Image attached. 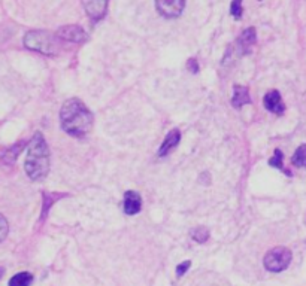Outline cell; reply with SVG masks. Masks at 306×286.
<instances>
[{
  "mask_svg": "<svg viewBox=\"0 0 306 286\" xmlns=\"http://www.w3.org/2000/svg\"><path fill=\"white\" fill-rule=\"evenodd\" d=\"M94 116L88 108L78 99H69L63 103L60 111L61 128L75 137L87 136L93 128Z\"/></svg>",
  "mask_w": 306,
  "mask_h": 286,
  "instance_id": "6da1fadb",
  "label": "cell"
},
{
  "mask_svg": "<svg viewBox=\"0 0 306 286\" xmlns=\"http://www.w3.org/2000/svg\"><path fill=\"white\" fill-rule=\"evenodd\" d=\"M24 169L32 180H42L50 172V149L42 133H36L30 140Z\"/></svg>",
  "mask_w": 306,
  "mask_h": 286,
  "instance_id": "7a4b0ae2",
  "label": "cell"
},
{
  "mask_svg": "<svg viewBox=\"0 0 306 286\" xmlns=\"http://www.w3.org/2000/svg\"><path fill=\"white\" fill-rule=\"evenodd\" d=\"M26 48L32 51H38L45 56H56L57 54V44L54 35L45 30H33L24 36Z\"/></svg>",
  "mask_w": 306,
  "mask_h": 286,
  "instance_id": "3957f363",
  "label": "cell"
},
{
  "mask_svg": "<svg viewBox=\"0 0 306 286\" xmlns=\"http://www.w3.org/2000/svg\"><path fill=\"white\" fill-rule=\"evenodd\" d=\"M291 258H293V255H291L290 249L278 246V247L270 249L266 253L263 264H264L266 270H269L272 273H279V271H284L290 265Z\"/></svg>",
  "mask_w": 306,
  "mask_h": 286,
  "instance_id": "277c9868",
  "label": "cell"
},
{
  "mask_svg": "<svg viewBox=\"0 0 306 286\" xmlns=\"http://www.w3.org/2000/svg\"><path fill=\"white\" fill-rule=\"evenodd\" d=\"M157 11L166 18H177L183 14L185 0H156Z\"/></svg>",
  "mask_w": 306,
  "mask_h": 286,
  "instance_id": "5b68a950",
  "label": "cell"
},
{
  "mask_svg": "<svg viewBox=\"0 0 306 286\" xmlns=\"http://www.w3.org/2000/svg\"><path fill=\"white\" fill-rule=\"evenodd\" d=\"M56 35H57V38H60L63 41L75 42V44H82L87 41V33L84 32V29L79 26H73V24L60 27Z\"/></svg>",
  "mask_w": 306,
  "mask_h": 286,
  "instance_id": "8992f818",
  "label": "cell"
},
{
  "mask_svg": "<svg viewBox=\"0 0 306 286\" xmlns=\"http://www.w3.org/2000/svg\"><path fill=\"white\" fill-rule=\"evenodd\" d=\"M82 5L93 21L102 20L108 9V0H82Z\"/></svg>",
  "mask_w": 306,
  "mask_h": 286,
  "instance_id": "52a82bcc",
  "label": "cell"
},
{
  "mask_svg": "<svg viewBox=\"0 0 306 286\" xmlns=\"http://www.w3.org/2000/svg\"><path fill=\"white\" fill-rule=\"evenodd\" d=\"M263 103H264V108L269 111V112H273L276 115H282L285 111V105L282 103V99H281V94L279 91L276 90H272L269 91L264 99H263Z\"/></svg>",
  "mask_w": 306,
  "mask_h": 286,
  "instance_id": "ba28073f",
  "label": "cell"
},
{
  "mask_svg": "<svg viewBox=\"0 0 306 286\" xmlns=\"http://www.w3.org/2000/svg\"><path fill=\"white\" fill-rule=\"evenodd\" d=\"M142 209V197L136 191H127L124 194V212L125 215H137Z\"/></svg>",
  "mask_w": 306,
  "mask_h": 286,
  "instance_id": "9c48e42d",
  "label": "cell"
},
{
  "mask_svg": "<svg viewBox=\"0 0 306 286\" xmlns=\"http://www.w3.org/2000/svg\"><path fill=\"white\" fill-rule=\"evenodd\" d=\"M255 39H257V33H255V29L254 27H249L242 32V35L238 38L236 44H238V51L241 56H245L251 51V47L255 44Z\"/></svg>",
  "mask_w": 306,
  "mask_h": 286,
  "instance_id": "30bf717a",
  "label": "cell"
},
{
  "mask_svg": "<svg viewBox=\"0 0 306 286\" xmlns=\"http://www.w3.org/2000/svg\"><path fill=\"white\" fill-rule=\"evenodd\" d=\"M180 140H181V133H180V130L175 128V130L169 131V134L166 136V139L163 140V143H162V146H160V149H159V155H160V157L168 155L172 149H175V148L178 146Z\"/></svg>",
  "mask_w": 306,
  "mask_h": 286,
  "instance_id": "8fae6325",
  "label": "cell"
},
{
  "mask_svg": "<svg viewBox=\"0 0 306 286\" xmlns=\"http://www.w3.org/2000/svg\"><path fill=\"white\" fill-rule=\"evenodd\" d=\"M251 103V97H249V91L246 87L242 85H235L233 88V99H232V105L239 109L245 105H249Z\"/></svg>",
  "mask_w": 306,
  "mask_h": 286,
  "instance_id": "7c38bea8",
  "label": "cell"
},
{
  "mask_svg": "<svg viewBox=\"0 0 306 286\" xmlns=\"http://www.w3.org/2000/svg\"><path fill=\"white\" fill-rule=\"evenodd\" d=\"M26 148V142H18L17 145H14L12 148H9L6 152H5V157H3V161L6 164H14L15 160L18 158L20 152Z\"/></svg>",
  "mask_w": 306,
  "mask_h": 286,
  "instance_id": "4fadbf2b",
  "label": "cell"
},
{
  "mask_svg": "<svg viewBox=\"0 0 306 286\" xmlns=\"http://www.w3.org/2000/svg\"><path fill=\"white\" fill-rule=\"evenodd\" d=\"M32 282H33V274L23 271V273H18L14 277H11L9 286H30Z\"/></svg>",
  "mask_w": 306,
  "mask_h": 286,
  "instance_id": "5bb4252c",
  "label": "cell"
},
{
  "mask_svg": "<svg viewBox=\"0 0 306 286\" xmlns=\"http://www.w3.org/2000/svg\"><path fill=\"white\" fill-rule=\"evenodd\" d=\"M291 164L296 167H306V145H300L291 157Z\"/></svg>",
  "mask_w": 306,
  "mask_h": 286,
  "instance_id": "9a60e30c",
  "label": "cell"
},
{
  "mask_svg": "<svg viewBox=\"0 0 306 286\" xmlns=\"http://www.w3.org/2000/svg\"><path fill=\"white\" fill-rule=\"evenodd\" d=\"M282 160H284V155H282L281 149H275V152H273V157H272V158L269 160V166H272V167H275V169H279L281 172L287 173L288 176H291V172L285 170V167H284V163H282Z\"/></svg>",
  "mask_w": 306,
  "mask_h": 286,
  "instance_id": "2e32d148",
  "label": "cell"
},
{
  "mask_svg": "<svg viewBox=\"0 0 306 286\" xmlns=\"http://www.w3.org/2000/svg\"><path fill=\"white\" fill-rule=\"evenodd\" d=\"M191 237L197 241V243H205L209 238V229L206 227H197L191 231Z\"/></svg>",
  "mask_w": 306,
  "mask_h": 286,
  "instance_id": "e0dca14e",
  "label": "cell"
},
{
  "mask_svg": "<svg viewBox=\"0 0 306 286\" xmlns=\"http://www.w3.org/2000/svg\"><path fill=\"white\" fill-rule=\"evenodd\" d=\"M230 12H232L233 18L241 20V17H242V0H233L232 6H230Z\"/></svg>",
  "mask_w": 306,
  "mask_h": 286,
  "instance_id": "ac0fdd59",
  "label": "cell"
},
{
  "mask_svg": "<svg viewBox=\"0 0 306 286\" xmlns=\"http://www.w3.org/2000/svg\"><path fill=\"white\" fill-rule=\"evenodd\" d=\"M8 229H9V227H8V221L5 219L3 215H0V241H3L5 237L8 235Z\"/></svg>",
  "mask_w": 306,
  "mask_h": 286,
  "instance_id": "d6986e66",
  "label": "cell"
},
{
  "mask_svg": "<svg viewBox=\"0 0 306 286\" xmlns=\"http://www.w3.org/2000/svg\"><path fill=\"white\" fill-rule=\"evenodd\" d=\"M190 265H191L190 261H184V262H181V264L177 267V276H178V277H183L184 274L187 273V270L190 268Z\"/></svg>",
  "mask_w": 306,
  "mask_h": 286,
  "instance_id": "ffe728a7",
  "label": "cell"
},
{
  "mask_svg": "<svg viewBox=\"0 0 306 286\" xmlns=\"http://www.w3.org/2000/svg\"><path fill=\"white\" fill-rule=\"evenodd\" d=\"M187 69L191 72V73H197L199 72V64H197V60L196 58H190L187 61Z\"/></svg>",
  "mask_w": 306,
  "mask_h": 286,
  "instance_id": "44dd1931",
  "label": "cell"
},
{
  "mask_svg": "<svg viewBox=\"0 0 306 286\" xmlns=\"http://www.w3.org/2000/svg\"><path fill=\"white\" fill-rule=\"evenodd\" d=\"M3 274H5V268H3V267H0V279L3 277Z\"/></svg>",
  "mask_w": 306,
  "mask_h": 286,
  "instance_id": "7402d4cb",
  "label": "cell"
}]
</instances>
